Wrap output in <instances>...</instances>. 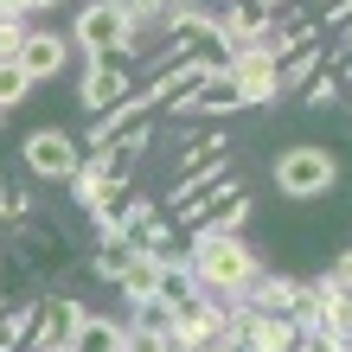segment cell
Listing matches in <instances>:
<instances>
[{
  "instance_id": "obj_29",
  "label": "cell",
  "mask_w": 352,
  "mask_h": 352,
  "mask_svg": "<svg viewBox=\"0 0 352 352\" xmlns=\"http://www.w3.org/2000/svg\"><path fill=\"white\" fill-rule=\"evenodd\" d=\"M0 116H7V109H0Z\"/></svg>"
},
{
  "instance_id": "obj_23",
  "label": "cell",
  "mask_w": 352,
  "mask_h": 352,
  "mask_svg": "<svg viewBox=\"0 0 352 352\" xmlns=\"http://www.w3.org/2000/svg\"><path fill=\"white\" fill-rule=\"evenodd\" d=\"M327 282H333V288H352V250H346L333 269H327Z\"/></svg>"
},
{
  "instance_id": "obj_28",
  "label": "cell",
  "mask_w": 352,
  "mask_h": 352,
  "mask_svg": "<svg viewBox=\"0 0 352 352\" xmlns=\"http://www.w3.org/2000/svg\"><path fill=\"white\" fill-rule=\"evenodd\" d=\"M160 7H186V0H160Z\"/></svg>"
},
{
  "instance_id": "obj_18",
  "label": "cell",
  "mask_w": 352,
  "mask_h": 352,
  "mask_svg": "<svg viewBox=\"0 0 352 352\" xmlns=\"http://www.w3.org/2000/svg\"><path fill=\"white\" fill-rule=\"evenodd\" d=\"M243 224H250V199H243V192H231V199H224L212 218L199 224V231H218V237H243Z\"/></svg>"
},
{
  "instance_id": "obj_3",
  "label": "cell",
  "mask_w": 352,
  "mask_h": 352,
  "mask_svg": "<svg viewBox=\"0 0 352 352\" xmlns=\"http://www.w3.org/2000/svg\"><path fill=\"white\" fill-rule=\"evenodd\" d=\"M71 45L84 58H129L135 52V26H129V13H122V0H90V7L77 13V26H71Z\"/></svg>"
},
{
  "instance_id": "obj_20",
  "label": "cell",
  "mask_w": 352,
  "mask_h": 352,
  "mask_svg": "<svg viewBox=\"0 0 352 352\" xmlns=\"http://www.w3.org/2000/svg\"><path fill=\"white\" fill-rule=\"evenodd\" d=\"M301 109H340V65H333V71H320L314 84L301 90Z\"/></svg>"
},
{
  "instance_id": "obj_10",
  "label": "cell",
  "mask_w": 352,
  "mask_h": 352,
  "mask_svg": "<svg viewBox=\"0 0 352 352\" xmlns=\"http://www.w3.org/2000/svg\"><path fill=\"white\" fill-rule=\"evenodd\" d=\"M71 52H77L71 38H58V32H32V38H26V52H19V65H26L32 84H45V77L65 71V58H71Z\"/></svg>"
},
{
  "instance_id": "obj_8",
  "label": "cell",
  "mask_w": 352,
  "mask_h": 352,
  "mask_svg": "<svg viewBox=\"0 0 352 352\" xmlns=\"http://www.w3.org/2000/svg\"><path fill=\"white\" fill-rule=\"evenodd\" d=\"M231 84H237L243 102H276V96H282V65H276L269 52L243 45V52L231 58Z\"/></svg>"
},
{
  "instance_id": "obj_15",
  "label": "cell",
  "mask_w": 352,
  "mask_h": 352,
  "mask_svg": "<svg viewBox=\"0 0 352 352\" xmlns=\"http://www.w3.org/2000/svg\"><path fill=\"white\" fill-rule=\"evenodd\" d=\"M173 320H179V307L173 301H135V320H129V333H141V340H167L173 333Z\"/></svg>"
},
{
  "instance_id": "obj_6",
  "label": "cell",
  "mask_w": 352,
  "mask_h": 352,
  "mask_svg": "<svg viewBox=\"0 0 352 352\" xmlns=\"http://www.w3.org/2000/svg\"><path fill=\"white\" fill-rule=\"evenodd\" d=\"M90 307L77 301V295H38V314H32V352H71L77 340V327H84Z\"/></svg>"
},
{
  "instance_id": "obj_7",
  "label": "cell",
  "mask_w": 352,
  "mask_h": 352,
  "mask_svg": "<svg viewBox=\"0 0 352 352\" xmlns=\"http://www.w3.org/2000/svg\"><path fill=\"white\" fill-rule=\"evenodd\" d=\"M122 96H135L122 58H90V65H84V84H77V102H84L90 116H102V109H116Z\"/></svg>"
},
{
  "instance_id": "obj_4",
  "label": "cell",
  "mask_w": 352,
  "mask_h": 352,
  "mask_svg": "<svg viewBox=\"0 0 352 352\" xmlns=\"http://www.w3.org/2000/svg\"><path fill=\"white\" fill-rule=\"evenodd\" d=\"M148 122H154V102L148 96H122L116 109H102L90 122V135H84V154H102V148H135V154H148Z\"/></svg>"
},
{
  "instance_id": "obj_16",
  "label": "cell",
  "mask_w": 352,
  "mask_h": 352,
  "mask_svg": "<svg viewBox=\"0 0 352 352\" xmlns=\"http://www.w3.org/2000/svg\"><path fill=\"white\" fill-rule=\"evenodd\" d=\"M320 71H327V52H320V45H301V52L282 65V96H301Z\"/></svg>"
},
{
  "instance_id": "obj_1",
  "label": "cell",
  "mask_w": 352,
  "mask_h": 352,
  "mask_svg": "<svg viewBox=\"0 0 352 352\" xmlns=\"http://www.w3.org/2000/svg\"><path fill=\"white\" fill-rule=\"evenodd\" d=\"M192 269L205 282V295L218 301H243L250 295V282L263 276V256H250V243L243 237H218V231H192Z\"/></svg>"
},
{
  "instance_id": "obj_26",
  "label": "cell",
  "mask_w": 352,
  "mask_h": 352,
  "mask_svg": "<svg viewBox=\"0 0 352 352\" xmlns=\"http://www.w3.org/2000/svg\"><path fill=\"white\" fill-rule=\"evenodd\" d=\"M256 7H263V13H269V19H276V13H282V7H288V0H256Z\"/></svg>"
},
{
  "instance_id": "obj_27",
  "label": "cell",
  "mask_w": 352,
  "mask_h": 352,
  "mask_svg": "<svg viewBox=\"0 0 352 352\" xmlns=\"http://www.w3.org/2000/svg\"><path fill=\"white\" fill-rule=\"evenodd\" d=\"M0 256H7V250H0ZM0 282H7V263H0Z\"/></svg>"
},
{
  "instance_id": "obj_11",
  "label": "cell",
  "mask_w": 352,
  "mask_h": 352,
  "mask_svg": "<svg viewBox=\"0 0 352 352\" xmlns=\"http://www.w3.org/2000/svg\"><path fill=\"white\" fill-rule=\"evenodd\" d=\"M295 295H301V282L295 276H263L250 282V295H243V307H256V314H295Z\"/></svg>"
},
{
  "instance_id": "obj_24",
  "label": "cell",
  "mask_w": 352,
  "mask_h": 352,
  "mask_svg": "<svg viewBox=\"0 0 352 352\" xmlns=\"http://www.w3.org/2000/svg\"><path fill=\"white\" fill-rule=\"evenodd\" d=\"M333 58H340V65L352 58V19H346V32H340V52H333Z\"/></svg>"
},
{
  "instance_id": "obj_21",
  "label": "cell",
  "mask_w": 352,
  "mask_h": 352,
  "mask_svg": "<svg viewBox=\"0 0 352 352\" xmlns=\"http://www.w3.org/2000/svg\"><path fill=\"white\" fill-rule=\"evenodd\" d=\"M26 38H32L26 19H0V58H19V52H26Z\"/></svg>"
},
{
  "instance_id": "obj_14",
  "label": "cell",
  "mask_w": 352,
  "mask_h": 352,
  "mask_svg": "<svg viewBox=\"0 0 352 352\" xmlns=\"http://www.w3.org/2000/svg\"><path fill=\"white\" fill-rule=\"evenodd\" d=\"M135 256H141V250L129 243V231H102V243H96V256H90V269H96L102 282H122V269H129Z\"/></svg>"
},
{
  "instance_id": "obj_5",
  "label": "cell",
  "mask_w": 352,
  "mask_h": 352,
  "mask_svg": "<svg viewBox=\"0 0 352 352\" xmlns=\"http://www.w3.org/2000/svg\"><path fill=\"white\" fill-rule=\"evenodd\" d=\"M77 167H84V141H71L65 129H32V135H26V173H32V179L71 186Z\"/></svg>"
},
{
  "instance_id": "obj_12",
  "label": "cell",
  "mask_w": 352,
  "mask_h": 352,
  "mask_svg": "<svg viewBox=\"0 0 352 352\" xmlns=\"http://www.w3.org/2000/svg\"><path fill=\"white\" fill-rule=\"evenodd\" d=\"M167 256H173V250H167ZM167 256L141 250V256H135L129 269H122V282H116V288L129 295V307H135V301H154V295H160V276H167Z\"/></svg>"
},
{
  "instance_id": "obj_22",
  "label": "cell",
  "mask_w": 352,
  "mask_h": 352,
  "mask_svg": "<svg viewBox=\"0 0 352 352\" xmlns=\"http://www.w3.org/2000/svg\"><path fill=\"white\" fill-rule=\"evenodd\" d=\"M192 352H250V340L237 333V327H224V333H212L205 346H192Z\"/></svg>"
},
{
  "instance_id": "obj_17",
  "label": "cell",
  "mask_w": 352,
  "mask_h": 352,
  "mask_svg": "<svg viewBox=\"0 0 352 352\" xmlns=\"http://www.w3.org/2000/svg\"><path fill=\"white\" fill-rule=\"evenodd\" d=\"M327 295H333V282H301V295H295V327H301V333H314V327L327 320Z\"/></svg>"
},
{
  "instance_id": "obj_2",
  "label": "cell",
  "mask_w": 352,
  "mask_h": 352,
  "mask_svg": "<svg viewBox=\"0 0 352 352\" xmlns=\"http://www.w3.org/2000/svg\"><path fill=\"white\" fill-rule=\"evenodd\" d=\"M333 186H340V160H333V148L295 141V148L276 154V192H282V199L307 205V199H327Z\"/></svg>"
},
{
  "instance_id": "obj_19",
  "label": "cell",
  "mask_w": 352,
  "mask_h": 352,
  "mask_svg": "<svg viewBox=\"0 0 352 352\" xmlns=\"http://www.w3.org/2000/svg\"><path fill=\"white\" fill-rule=\"evenodd\" d=\"M26 90H32L26 65H19V58H0V109H13V102H26Z\"/></svg>"
},
{
  "instance_id": "obj_9",
  "label": "cell",
  "mask_w": 352,
  "mask_h": 352,
  "mask_svg": "<svg viewBox=\"0 0 352 352\" xmlns=\"http://www.w3.org/2000/svg\"><path fill=\"white\" fill-rule=\"evenodd\" d=\"M122 231H129V243H135V250H154V256L179 250V224L160 212V205H148V199H135L129 212H122Z\"/></svg>"
},
{
  "instance_id": "obj_13",
  "label": "cell",
  "mask_w": 352,
  "mask_h": 352,
  "mask_svg": "<svg viewBox=\"0 0 352 352\" xmlns=\"http://www.w3.org/2000/svg\"><path fill=\"white\" fill-rule=\"evenodd\" d=\"M71 352H129V327L109 320V314H84V327H77Z\"/></svg>"
},
{
  "instance_id": "obj_25",
  "label": "cell",
  "mask_w": 352,
  "mask_h": 352,
  "mask_svg": "<svg viewBox=\"0 0 352 352\" xmlns=\"http://www.w3.org/2000/svg\"><path fill=\"white\" fill-rule=\"evenodd\" d=\"M52 7H65V0H26V13H52Z\"/></svg>"
}]
</instances>
